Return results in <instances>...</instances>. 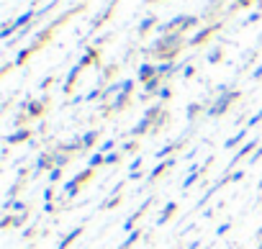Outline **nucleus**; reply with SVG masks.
<instances>
[{"mask_svg":"<svg viewBox=\"0 0 262 249\" xmlns=\"http://www.w3.org/2000/svg\"><path fill=\"white\" fill-rule=\"evenodd\" d=\"M155 24H157V18H155V16H147V18L139 24V36H144L147 31H152V26H155Z\"/></svg>","mask_w":262,"mask_h":249,"instance_id":"obj_25","label":"nucleus"},{"mask_svg":"<svg viewBox=\"0 0 262 249\" xmlns=\"http://www.w3.org/2000/svg\"><path fill=\"white\" fill-rule=\"evenodd\" d=\"M47 95H41V98H36V100H31L29 98V103H26V118H39V116H44V110H47Z\"/></svg>","mask_w":262,"mask_h":249,"instance_id":"obj_9","label":"nucleus"},{"mask_svg":"<svg viewBox=\"0 0 262 249\" xmlns=\"http://www.w3.org/2000/svg\"><path fill=\"white\" fill-rule=\"evenodd\" d=\"M157 98H160V100H162V103H165V100H170V98H172V90H170V87H167V85H162V90H160V93H157Z\"/></svg>","mask_w":262,"mask_h":249,"instance_id":"obj_32","label":"nucleus"},{"mask_svg":"<svg viewBox=\"0 0 262 249\" xmlns=\"http://www.w3.org/2000/svg\"><path fill=\"white\" fill-rule=\"evenodd\" d=\"M175 213H178V203H167V206L162 208V213L157 216V223H160V226H165V223H167Z\"/></svg>","mask_w":262,"mask_h":249,"instance_id":"obj_21","label":"nucleus"},{"mask_svg":"<svg viewBox=\"0 0 262 249\" xmlns=\"http://www.w3.org/2000/svg\"><path fill=\"white\" fill-rule=\"evenodd\" d=\"M213 31H219V24H216V26H208V29H201L193 39H188V47H201L203 41H208V36H211Z\"/></svg>","mask_w":262,"mask_h":249,"instance_id":"obj_13","label":"nucleus"},{"mask_svg":"<svg viewBox=\"0 0 262 249\" xmlns=\"http://www.w3.org/2000/svg\"><path fill=\"white\" fill-rule=\"evenodd\" d=\"M175 165H178V160H175V157H170V160H160V162H157V165H155V167L147 172V177H144V185H152V183H157V180H160V177H162L167 170H172Z\"/></svg>","mask_w":262,"mask_h":249,"instance_id":"obj_7","label":"nucleus"},{"mask_svg":"<svg viewBox=\"0 0 262 249\" xmlns=\"http://www.w3.org/2000/svg\"><path fill=\"white\" fill-rule=\"evenodd\" d=\"M259 160H262V144H259V147H257V152H254V154L249 157V165H257Z\"/></svg>","mask_w":262,"mask_h":249,"instance_id":"obj_35","label":"nucleus"},{"mask_svg":"<svg viewBox=\"0 0 262 249\" xmlns=\"http://www.w3.org/2000/svg\"><path fill=\"white\" fill-rule=\"evenodd\" d=\"M59 149L67 152V154H77V152H82V137H75V139H70V142H62Z\"/></svg>","mask_w":262,"mask_h":249,"instance_id":"obj_17","label":"nucleus"},{"mask_svg":"<svg viewBox=\"0 0 262 249\" xmlns=\"http://www.w3.org/2000/svg\"><path fill=\"white\" fill-rule=\"evenodd\" d=\"M98 137H100V131H98V129H88V131L82 134V152L93 149V147H95V142H98Z\"/></svg>","mask_w":262,"mask_h":249,"instance_id":"obj_19","label":"nucleus"},{"mask_svg":"<svg viewBox=\"0 0 262 249\" xmlns=\"http://www.w3.org/2000/svg\"><path fill=\"white\" fill-rule=\"evenodd\" d=\"M198 246H201V241H193V244H190L188 249H198Z\"/></svg>","mask_w":262,"mask_h":249,"instance_id":"obj_41","label":"nucleus"},{"mask_svg":"<svg viewBox=\"0 0 262 249\" xmlns=\"http://www.w3.org/2000/svg\"><path fill=\"white\" fill-rule=\"evenodd\" d=\"M193 72H195V70H193V67H190V64H188V67H185V70H183V77H193Z\"/></svg>","mask_w":262,"mask_h":249,"instance_id":"obj_38","label":"nucleus"},{"mask_svg":"<svg viewBox=\"0 0 262 249\" xmlns=\"http://www.w3.org/2000/svg\"><path fill=\"white\" fill-rule=\"evenodd\" d=\"M244 177V170H234V172H229V183H239Z\"/></svg>","mask_w":262,"mask_h":249,"instance_id":"obj_34","label":"nucleus"},{"mask_svg":"<svg viewBox=\"0 0 262 249\" xmlns=\"http://www.w3.org/2000/svg\"><path fill=\"white\" fill-rule=\"evenodd\" d=\"M113 8H116V0H111V3L105 6V11H100V13L95 16V21H93V31H95V29H100V26L108 21V16L113 13Z\"/></svg>","mask_w":262,"mask_h":249,"instance_id":"obj_18","label":"nucleus"},{"mask_svg":"<svg viewBox=\"0 0 262 249\" xmlns=\"http://www.w3.org/2000/svg\"><path fill=\"white\" fill-rule=\"evenodd\" d=\"M201 110L206 113V105H203V103H190V105H188V110H185V116H188V121L193 123V121H195V116H198Z\"/></svg>","mask_w":262,"mask_h":249,"instance_id":"obj_23","label":"nucleus"},{"mask_svg":"<svg viewBox=\"0 0 262 249\" xmlns=\"http://www.w3.org/2000/svg\"><path fill=\"white\" fill-rule=\"evenodd\" d=\"M93 175H95V170H90V167H85L82 172H77L72 180H67L64 185H62V193H59V200L62 198H67V200H72V198H77V193L88 185V180H93Z\"/></svg>","mask_w":262,"mask_h":249,"instance_id":"obj_3","label":"nucleus"},{"mask_svg":"<svg viewBox=\"0 0 262 249\" xmlns=\"http://www.w3.org/2000/svg\"><path fill=\"white\" fill-rule=\"evenodd\" d=\"M229 229H231V223H229V221H224V223H221V226L216 229V236H221V234H226Z\"/></svg>","mask_w":262,"mask_h":249,"instance_id":"obj_36","label":"nucleus"},{"mask_svg":"<svg viewBox=\"0 0 262 249\" xmlns=\"http://www.w3.org/2000/svg\"><path fill=\"white\" fill-rule=\"evenodd\" d=\"M44 203H54V185H47V190H44Z\"/></svg>","mask_w":262,"mask_h":249,"instance_id":"obj_33","label":"nucleus"},{"mask_svg":"<svg viewBox=\"0 0 262 249\" xmlns=\"http://www.w3.org/2000/svg\"><path fill=\"white\" fill-rule=\"evenodd\" d=\"M131 93H134V80H126L123 90H121L113 100H108V103H105L103 113H118V110H123V108L128 105V100H131Z\"/></svg>","mask_w":262,"mask_h":249,"instance_id":"obj_4","label":"nucleus"},{"mask_svg":"<svg viewBox=\"0 0 262 249\" xmlns=\"http://www.w3.org/2000/svg\"><path fill=\"white\" fill-rule=\"evenodd\" d=\"M82 231H85V223H77L75 229H70V231L59 239V246H57V249H70V244H72V241H75V239H77Z\"/></svg>","mask_w":262,"mask_h":249,"instance_id":"obj_12","label":"nucleus"},{"mask_svg":"<svg viewBox=\"0 0 262 249\" xmlns=\"http://www.w3.org/2000/svg\"><path fill=\"white\" fill-rule=\"evenodd\" d=\"M259 121H262V108H259L257 113H252V116H249V121H247V126H244V129H252V126H257Z\"/></svg>","mask_w":262,"mask_h":249,"instance_id":"obj_29","label":"nucleus"},{"mask_svg":"<svg viewBox=\"0 0 262 249\" xmlns=\"http://www.w3.org/2000/svg\"><path fill=\"white\" fill-rule=\"evenodd\" d=\"M239 98H242V93H239V90H234V87H231V90H226V93H219V95L206 105V116H208V118H221V116L234 105V100H239Z\"/></svg>","mask_w":262,"mask_h":249,"instance_id":"obj_2","label":"nucleus"},{"mask_svg":"<svg viewBox=\"0 0 262 249\" xmlns=\"http://www.w3.org/2000/svg\"><path fill=\"white\" fill-rule=\"evenodd\" d=\"M259 144H262L259 139H249L247 144H242V147L236 149V154L231 157V162L226 165V172H234V170H236V165H239V162H242L244 157H252V154L257 152V147H259Z\"/></svg>","mask_w":262,"mask_h":249,"instance_id":"obj_6","label":"nucleus"},{"mask_svg":"<svg viewBox=\"0 0 262 249\" xmlns=\"http://www.w3.org/2000/svg\"><path fill=\"white\" fill-rule=\"evenodd\" d=\"M70 160H72V154L62 152L59 147H57V149H52V165H54V167H62V170H64V167L70 165Z\"/></svg>","mask_w":262,"mask_h":249,"instance_id":"obj_15","label":"nucleus"},{"mask_svg":"<svg viewBox=\"0 0 262 249\" xmlns=\"http://www.w3.org/2000/svg\"><path fill=\"white\" fill-rule=\"evenodd\" d=\"M257 190H262V180H259V183H257Z\"/></svg>","mask_w":262,"mask_h":249,"instance_id":"obj_42","label":"nucleus"},{"mask_svg":"<svg viewBox=\"0 0 262 249\" xmlns=\"http://www.w3.org/2000/svg\"><path fill=\"white\" fill-rule=\"evenodd\" d=\"M88 167H90V170H98V167H105V157H103L100 152H95V154H93V157L88 160Z\"/></svg>","mask_w":262,"mask_h":249,"instance_id":"obj_24","label":"nucleus"},{"mask_svg":"<svg viewBox=\"0 0 262 249\" xmlns=\"http://www.w3.org/2000/svg\"><path fill=\"white\" fill-rule=\"evenodd\" d=\"M47 175H49V185H54V183H57V180L62 177V167H52V170H49Z\"/></svg>","mask_w":262,"mask_h":249,"instance_id":"obj_30","label":"nucleus"},{"mask_svg":"<svg viewBox=\"0 0 262 249\" xmlns=\"http://www.w3.org/2000/svg\"><path fill=\"white\" fill-rule=\"evenodd\" d=\"M152 203H155V198H147V200H144V203H142V206H139V208L134 211V213H131V216H128V218L123 221V231H126V234L137 229V221H139V218H142V216H144V213H147L149 208H152Z\"/></svg>","mask_w":262,"mask_h":249,"instance_id":"obj_8","label":"nucleus"},{"mask_svg":"<svg viewBox=\"0 0 262 249\" xmlns=\"http://www.w3.org/2000/svg\"><path fill=\"white\" fill-rule=\"evenodd\" d=\"M206 59H208V62H211V64H216V62H219V59H221V49H219V47H216V49H211V52H208V57H206Z\"/></svg>","mask_w":262,"mask_h":249,"instance_id":"obj_31","label":"nucleus"},{"mask_svg":"<svg viewBox=\"0 0 262 249\" xmlns=\"http://www.w3.org/2000/svg\"><path fill=\"white\" fill-rule=\"evenodd\" d=\"M118 149H121V154H134V152L139 149V142H137V139H131V142H126V144H121Z\"/></svg>","mask_w":262,"mask_h":249,"instance_id":"obj_26","label":"nucleus"},{"mask_svg":"<svg viewBox=\"0 0 262 249\" xmlns=\"http://www.w3.org/2000/svg\"><path fill=\"white\" fill-rule=\"evenodd\" d=\"M142 239V229H134V231H128L126 234V239H123V244L118 246V249H131V246H134L137 241Z\"/></svg>","mask_w":262,"mask_h":249,"instance_id":"obj_22","label":"nucleus"},{"mask_svg":"<svg viewBox=\"0 0 262 249\" xmlns=\"http://www.w3.org/2000/svg\"><path fill=\"white\" fill-rule=\"evenodd\" d=\"M52 80H54V77H47V80H44V82H41V90H47V87H49V85H52Z\"/></svg>","mask_w":262,"mask_h":249,"instance_id":"obj_40","label":"nucleus"},{"mask_svg":"<svg viewBox=\"0 0 262 249\" xmlns=\"http://www.w3.org/2000/svg\"><path fill=\"white\" fill-rule=\"evenodd\" d=\"M183 47H185V34L172 31V34H162V39H157V41L152 44V52L160 54L162 59H172Z\"/></svg>","mask_w":262,"mask_h":249,"instance_id":"obj_1","label":"nucleus"},{"mask_svg":"<svg viewBox=\"0 0 262 249\" xmlns=\"http://www.w3.org/2000/svg\"><path fill=\"white\" fill-rule=\"evenodd\" d=\"M142 167H144V157H134L131 165H128V175L131 172H142Z\"/></svg>","mask_w":262,"mask_h":249,"instance_id":"obj_27","label":"nucleus"},{"mask_svg":"<svg viewBox=\"0 0 262 249\" xmlns=\"http://www.w3.org/2000/svg\"><path fill=\"white\" fill-rule=\"evenodd\" d=\"M26 142H31V129H26V126H21V129H16L13 134H8V137H6V144H8V147L26 144Z\"/></svg>","mask_w":262,"mask_h":249,"instance_id":"obj_10","label":"nucleus"},{"mask_svg":"<svg viewBox=\"0 0 262 249\" xmlns=\"http://www.w3.org/2000/svg\"><path fill=\"white\" fill-rule=\"evenodd\" d=\"M116 147H118V142H116V139H108V142L100 144L98 152H100V154H108V152H116Z\"/></svg>","mask_w":262,"mask_h":249,"instance_id":"obj_28","label":"nucleus"},{"mask_svg":"<svg viewBox=\"0 0 262 249\" xmlns=\"http://www.w3.org/2000/svg\"><path fill=\"white\" fill-rule=\"evenodd\" d=\"M198 16H175L172 21H167V24H162L160 26V31L162 34H172V31H180V34H185L188 29H193V26H198Z\"/></svg>","mask_w":262,"mask_h":249,"instance_id":"obj_5","label":"nucleus"},{"mask_svg":"<svg viewBox=\"0 0 262 249\" xmlns=\"http://www.w3.org/2000/svg\"><path fill=\"white\" fill-rule=\"evenodd\" d=\"M54 165H52V152H41L39 157H36V162H34V170H31V175L36 177V175H41V172H49Z\"/></svg>","mask_w":262,"mask_h":249,"instance_id":"obj_11","label":"nucleus"},{"mask_svg":"<svg viewBox=\"0 0 262 249\" xmlns=\"http://www.w3.org/2000/svg\"><path fill=\"white\" fill-rule=\"evenodd\" d=\"M155 77H157V64L144 62V64L139 67V82H149V80H155Z\"/></svg>","mask_w":262,"mask_h":249,"instance_id":"obj_16","label":"nucleus"},{"mask_svg":"<svg viewBox=\"0 0 262 249\" xmlns=\"http://www.w3.org/2000/svg\"><path fill=\"white\" fill-rule=\"evenodd\" d=\"M82 70H85V67H82V64L77 62V64H75V67H72V70L67 72V80H64V87H62V90L67 93V95L72 93V87H75V82H77V77H80V72H82Z\"/></svg>","mask_w":262,"mask_h":249,"instance_id":"obj_14","label":"nucleus"},{"mask_svg":"<svg viewBox=\"0 0 262 249\" xmlns=\"http://www.w3.org/2000/svg\"><path fill=\"white\" fill-rule=\"evenodd\" d=\"M247 131H249V129H239L234 137H229V139L224 142V149H236V147L242 144V139H247Z\"/></svg>","mask_w":262,"mask_h":249,"instance_id":"obj_20","label":"nucleus"},{"mask_svg":"<svg viewBox=\"0 0 262 249\" xmlns=\"http://www.w3.org/2000/svg\"><path fill=\"white\" fill-rule=\"evenodd\" d=\"M252 80H262V64H259V67L252 72Z\"/></svg>","mask_w":262,"mask_h":249,"instance_id":"obj_37","label":"nucleus"},{"mask_svg":"<svg viewBox=\"0 0 262 249\" xmlns=\"http://www.w3.org/2000/svg\"><path fill=\"white\" fill-rule=\"evenodd\" d=\"M236 6H242V8H249V6H252V0H236Z\"/></svg>","mask_w":262,"mask_h":249,"instance_id":"obj_39","label":"nucleus"}]
</instances>
